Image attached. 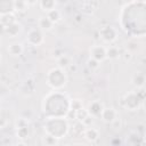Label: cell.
I'll use <instances>...</instances> for the list:
<instances>
[{"label":"cell","mask_w":146,"mask_h":146,"mask_svg":"<svg viewBox=\"0 0 146 146\" xmlns=\"http://www.w3.org/2000/svg\"><path fill=\"white\" fill-rule=\"evenodd\" d=\"M17 137L19 139H26L29 137V128L27 127L17 128Z\"/></svg>","instance_id":"24"},{"label":"cell","mask_w":146,"mask_h":146,"mask_svg":"<svg viewBox=\"0 0 146 146\" xmlns=\"http://www.w3.org/2000/svg\"><path fill=\"white\" fill-rule=\"evenodd\" d=\"M83 137L90 141V143H95L98 138H99V131L96 129V128H92L91 125L88 127L84 131H83Z\"/></svg>","instance_id":"10"},{"label":"cell","mask_w":146,"mask_h":146,"mask_svg":"<svg viewBox=\"0 0 146 146\" xmlns=\"http://www.w3.org/2000/svg\"><path fill=\"white\" fill-rule=\"evenodd\" d=\"M38 25H39V29H41L43 32H46V31H50V30L52 29V26L55 25V23H52V22L48 18V16L46 15V16H41V17L39 18Z\"/></svg>","instance_id":"12"},{"label":"cell","mask_w":146,"mask_h":146,"mask_svg":"<svg viewBox=\"0 0 146 146\" xmlns=\"http://www.w3.org/2000/svg\"><path fill=\"white\" fill-rule=\"evenodd\" d=\"M0 21H1L2 27H6V26H8V25L15 23V22H16V17H15V15H14L11 11H10V13H1V18H0Z\"/></svg>","instance_id":"14"},{"label":"cell","mask_w":146,"mask_h":146,"mask_svg":"<svg viewBox=\"0 0 146 146\" xmlns=\"http://www.w3.org/2000/svg\"><path fill=\"white\" fill-rule=\"evenodd\" d=\"M26 41L31 46H40L43 42V31L41 29H31L27 33Z\"/></svg>","instance_id":"4"},{"label":"cell","mask_w":146,"mask_h":146,"mask_svg":"<svg viewBox=\"0 0 146 146\" xmlns=\"http://www.w3.org/2000/svg\"><path fill=\"white\" fill-rule=\"evenodd\" d=\"M96 8H97V7H92V1H87V2H84V3L82 5L81 10H82L83 13H86V14H91Z\"/></svg>","instance_id":"22"},{"label":"cell","mask_w":146,"mask_h":146,"mask_svg":"<svg viewBox=\"0 0 146 146\" xmlns=\"http://www.w3.org/2000/svg\"><path fill=\"white\" fill-rule=\"evenodd\" d=\"M131 82H132V84H133L135 87H137V88H143V87L145 86V83H146V76H145L144 73L138 72V73L133 74V76L131 78Z\"/></svg>","instance_id":"13"},{"label":"cell","mask_w":146,"mask_h":146,"mask_svg":"<svg viewBox=\"0 0 146 146\" xmlns=\"http://www.w3.org/2000/svg\"><path fill=\"white\" fill-rule=\"evenodd\" d=\"M120 57V50L115 46H110L106 48V58L108 59H116Z\"/></svg>","instance_id":"16"},{"label":"cell","mask_w":146,"mask_h":146,"mask_svg":"<svg viewBox=\"0 0 146 146\" xmlns=\"http://www.w3.org/2000/svg\"><path fill=\"white\" fill-rule=\"evenodd\" d=\"M66 81H67V76L66 73L64 72V68L56 67L50 70L47 74V83L55 90L62 89L66 84Z\"/></svg>","instance_id":"1"},{"label":"cell","mask_w":146,"mask_h":146,"mask_svg":"<svg viewBox=\"0 0 146 146\" xmlns=\"http://www.w3.org/2000/svg\"><path fill=\"white\" fill-rule=\"evenodd\" d=\"M90 114H89V112H88V110L87 108H80L79 111H76V119L82 123L83 122V120L86 119V117H88Z\"/></svg>","instance_id":"21"},{"label":"cell","mask_w":146,"mask_h":146,"mask_svg":"<svg viewBox=\"0 0 146 146\" xmlns=\"http://www.w3.org/2000/svg\"><path fill=\"white\" fill-rule=\"evenodd\" d=\"M39 6L42 10L48 13L56 7V0H39Z\"/></svg>","instance_id":"15"},{"label":"cell","mask_w":146,"mask_h":146,"mask_svg":"<svg viewBox=\"0 0 146 146\" xmlns=\"http://www.w3.org/2000/svg\"><path fill=\"white\" fill-rule=\"evenodd\" d=\"M7 51L10 56L13 57H17V56H21L24 51V47L21 42H13L10 43L8 47H7Z\"/></svg>","instance_id":"9"},{"label":"cell","mask_w":146,"mask_h":146,"mask_svg":"<svg viewBox=\"0 0 146 146\" xmlns=\"http://www.w3.org/2000/svg\"><path fill=\"white\" fill-rule=\"evenodd\" d=\"M83 107V103L82 100L80 99H73L71 103H70V108L73 110V111H79L80 108Z\"/></svg>","instance_id":"25"},{"label":"cell","mask_w":146,"mask_h":146,"mask_svg":"<svg viewBox=\"0 0 146 146\" xmlns=\"http://www.w3.org/2000/svg\"><path fill=\"white\" fill-rule=\"evenodd\" d=\"M141 107H143V110L146 112V98H145V99L141 102Z\"/></svg>","instance_id":"30"},{"label":"cell","mask_w":146,"mask_h":146,"mask_svg":"<svg viewBox=\"0 0 146 146\" xmlns=\"http://www.w3.org/2000/svg\"><path fill=\"white\" fill-rule=\"evenodd\" d=\"M29 125V121L24 117H19L17 121H16V129L17 128H23V127H27Z\"/></svg>","instance_id":"27"},{"label":"cell","mask_w":146,"mask_h":146,"mask_svg":"<svg viewBox=\"0 0 146 146\" xmlns=\"http://www.w3.org/2000/svg\"><path fill=\"white\" fill-rule=\"evenodd\" d=\"M57 64H58V67L60 68H67L72 64L71 57H68L67 55H62L59 58H57Z\"/></svg>","instance_id":"18"},{"label":"cell","mask_w":146,"mask_h":146,"mask_svg":"<svg viewBox=\"0 0 146 146\" xmlns=\"http://www.w3.org/2000/svg\"><path fill=\"white\" fill-rule=\"evenodd\" d=\"M125 48H127V50H129V51H131V52L133 54V52L138 49V43H136V42H133V41H129V42H127Z\"/></svg>","instance_id":"26"},{"label":"cell","mask_w":146,"mask_h":146,"mask_svg":"<svg viewBox=\"0 0 146 146\" xmlns=\"http://www.w3.org/2000/svg\"><path fill=\"white\" fill-rule=\"evenodd\" d=\"M27 8H29V2L26 0H15L14 10H16L18 13H24Z\"/></svg>","instance_id":"19"},{"label":"cell","mask_w":146,"mask_h":146,"mask_svg":"<svg viewBox=\"0 0 146 146\" xmlns=\"http://www.w3.org/2000/svg\"><path fill=\"white\" fill-rule=\"evenodd\" d=\"M99 35L100 38L107 42V43H112L116 40L117 38V31L113 27V26H103L100 30H99Z\"/></svg>","instance_id":"5"},{"label":"cell","mask_w":146,"mask_h":146,"mask_svg":"<svg viewBox=\"0 0 146 146\" xmlns=\"http://www.w3.org/2000/svg\"><path fill=\"white\" fill-rule=\"evenodd\" d=\"M99 65H100V62H98L97 59H95V58H92V57H90V58L87 60V66H88L91 71L97 70V68L99 67Z\"/></svg>","instance_id":"23"},{"label":"cell","mask_w":146,"mask_h":146,"mask_svg":"<svg viewBox=\"0 0 146 146\" xmlns=\"http://www.w3.org/2000/svg\"><path fill=\"white\" fill-rule=\"evenodd\" d=\"M111 124H112L114 128H116V129H117V128H120V125H121V121H120V117H117V119H116L115 121H113Z\"/></svg>","instance_id":"29"},{"label":"cell","mask_w":146,"mask_h":146,"mask_svg":"<svg viewBox=\"0 0 146 146\" xmlns=\"http://www.w3.org/2000/svg\"><path fill=\"white\" fill-rule=\"evenodd\" d=\"M89 52H90V57L97 59V60L100 62V63L106 59V48L103 47V46L94 44V46L90 48Z\"/></svg>","instance_id":"6"},{"label":"cell","mask_w":146,"mask_h":146,"mask_svg":"<svg viewBox=\"0 0 146 146\" xmlns=\"http://www.w3.org/2000/svg\"><path fill=\"white\" fill-rule=\"evenodd\" d=\"M46 124H49V125H54L55 128L54 129H50L47 131V133L49 135H52L57 138H62L64 137L66 133H67V130H68V124L65 120L60 119V117H52V119H48L47 123Z\"/></svg>","instance_id":"2"},{"label":"cell","mask_w":146,"mask_h":146,"mask_svg":"<svg viewBox=\"0 0 146 146\" xmlns=\"http://www.w3.org/2000/svg\"><path fill=\"white\" fill-rule=\"evenodd\" d=\"M2 29H3V32H5L9 38H14V36H16V35H18V33L21 32V25H19L17 22H15V23H13V24L6 26V27H2Z\"/></svg>","instance_id":"11"},{"label":"cell","mask_w":146,"mask_h":146,"mask_svg":"<svg viewBox=\"0 0 146 146\" xmlns=\"http://www.w3.org/2000/svg\"><path fill=\"white\" fill-rule=\"evenodd\" d=\"M47 16H48V18L52 22V23H58L60 19H62V15H60V11L58 10V9H56V8H54V9H51V10H49L48 13H47Z\"/></svg>","instance_id":"17"},{"label":"cell","mask_w":146,"mask_h":146,"mask_svg":"<svg viewBox=\"0 0 146 146\" xmlns=\"http://www.w3.org/2000/svg\"><path fill=\"white\" fill-rule=\"evenodd\" d=\"M123 56V58H124V60H131V58H132V52L131 51H129V50H125V52L122 55Z\"/></svg>","instance_id":"28"},{"label":"cell","mask_w":146,"mask_h":146,"mask_svg":"<svg viewBox=\"0 0 146 146\" xmlns=\"http://www.w3.org/2000/svg\"><path fill=\"white\" fill-rule=\"evenodd\" d=\"M58 139H59V138H57V137H55V136H52V135L47 133V136L43 137L42 143L46 144V145H57V144H58Z\"/></svg>","instance_id":"20"},{"label":"cell","mask_w":146,"mask_h":146,"mask_svg":"<svg viewBox=\"0 0 146 146\" xmlns=\"http://www.w3.org/2000/svg\"><path fill=\"white\" fill-rule=\"evenodd\" d=\"M144 141H145V143H146V136H145V137H144Z\"/></svg>","instance_id":"31"},{"label":"cell","mask_w":146,"mask_h":146,"mask_svg":"<svg viewBox=\"0 0 146 146\" xmlns=\"http://www.w3.org/2000/svg\"><path fill=\"white\" fill-rule=\"evenodd\" d=\"M87 110H88V112H89V114L91 116H94V117H100L102 112L104 110V105H103L102 102L95 100V102H91L89 104V106H88Z\"/></svg>","instance_id":"8"},{"label":"cell","mask_w":146,"mask_h":146,"mask_svg":"<svg viewBox=\"0 0 146 146\" xmlns=\"http://www.w3.org/2000/svg\"><path fill=\"white\" fill-rule=\"evenodd\" d=\"M122 105L124 108H127L129 111H137L139 107H141V99L139 98L137 92L131 91L123 97Z\"/></svg>","instance_id":"3"},{"label":"cell","mask_w":146,"mask_h":146,"mask_svg":"<svg viewBox=\"0 0 146 146\" xmlns=\"http://www.w3.org/2000/svg\"><path fill=\"white\" fill-rule=\"evenodd\" d=\"M117 117H119V113L113 107H104V110L102 112V115H100V119L106 123H112Z\"/></svg>","instance_id":"7"}]
</instances>
